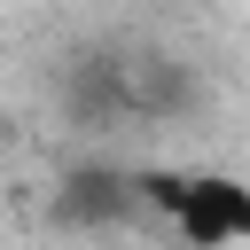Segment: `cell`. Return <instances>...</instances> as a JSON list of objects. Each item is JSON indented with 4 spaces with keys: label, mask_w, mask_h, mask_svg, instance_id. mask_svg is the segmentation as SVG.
Listing matches in <instances>:
<instances>
[{
    "label": "cell",
    "mask_w": 250,
    "mask_h": 250,
    "mask_svg": "<svg viewBox=\"0 0 250 250\" xmlns=\"http://www.w3.org/2000/svg\"><path fill=\"white\" fill-rule=\"evenodd\" d=\"M141 211L180 250H242L250 242V180L203 164H141Z\"/></svg>",
    "instance_id": "1"
},
{
    "label": "cell",
    "mask_w": 250,
    "mask_h": 250,
    "mask_svg": "<svg viewBox=\"0 0 250 250\" xmlns=\"http://www.w3.org/2000/svg\"><path fill=\"white\" fill-rule=\"evenodd\" d=\"M55 203H62V219H78V227H117V219L141 211V180H133V172H102V164H86V172L62 180Z\"/></svg>",
    "instance_id": "2"
}]
</instances>
